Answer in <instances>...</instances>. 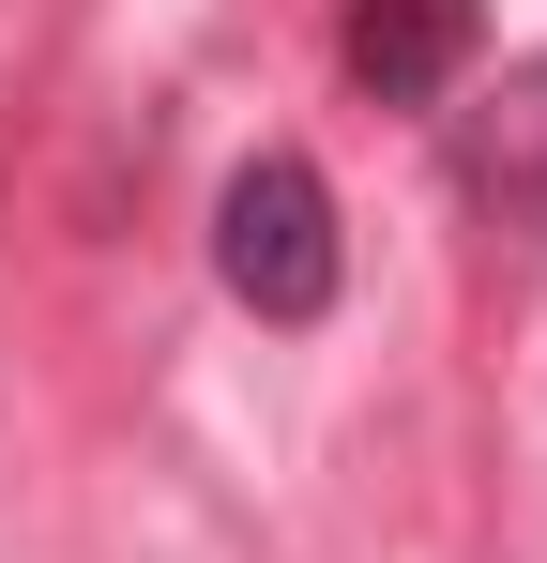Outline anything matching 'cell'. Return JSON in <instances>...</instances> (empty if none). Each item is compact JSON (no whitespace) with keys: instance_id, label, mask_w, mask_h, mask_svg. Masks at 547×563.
<instances>
[{"instance_id":"cell-2","label":"cell","mask_w":547,"mask_h":563,"mask_svg":"<svg viewBox=\"0 0 547 563\" xmlns=\"http://www.w3.org/2000/svg\"><path fill=\"white\" fill-rule=\"evenodd\" d=\"M487 46V0H350L335 15V62H350L365 107H442Z\"/></svg>"},{"instance_id":"cell-3","label":"cell","mask_w":547,"mask_h":563,"mask_svg":"<svg viewBox=\"0 0 547 563\" xmlns=\"http://www.w3.org/2000/svg\"><path fill=\"white\" fill-rule=\"evenodd\" d=\"M456 168H471V198H502V213H547V46L456 122Z\"/></svg>"},{"instance_id":"cell-1","label":"cell","mask_w":547,"mask_h":563,"mask_svg":"<svg viewBox=\"0 0 547 563\" xmlns=\"http://www.w3.org/2000/svg\"><path fill=\"white\" fill-rule=\"evenodd\" d=\"M213 275H228V305L274 320V335L335 320V275H350V244H335V184H320L304 153H244L228 198H213Z\"/></svg>"}]
</instances>
